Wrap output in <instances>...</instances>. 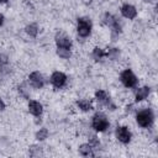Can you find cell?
Wrapping results in <instances>:
<instances>
[{"mask_svg": "<svg viewBox=\"0 0 158 158\" xmlns=\"http://www.w3.org/2000/svg\"><path fill=\"white\" fill-rule=\"evenodd\" d=\"M101 25L107 27L110 30V40L111 42H116L118 41L121 33H122V23L120 21V19L112 14V12H105L101 16Z\"/></svg>", "mask_w": 158, "mask_h": 158, "instance_id": "obj_1", "label": "cell"}, {"mask_svg": "<svg viewBox=\"0 0 158 158\" xmlns=\"http://www.w3.org/2000/svg\"><path fill=\"white\" fill-rule=\"evenodd\" d=\"M135 120L138 127L143 130H152L156 122V112L149 106L137 109L135 112Z\"/></svg>", "mask_w": 158, "mask_h": 158, "instance_id": "obj_2", "label": "cell"}, {"mask_svg": "<svg viewBox=\"0 0 158 158\" xmlns=\"http://www.w3.org/2000/svg\"><path fill=\"white\" fill-rule=\"evenodd\" d=\"M90 128L96 133H104L110 128L109 116L102 111H95L90 118Z\"/></svg>", "mask_w": 158, "mask_h": 158, "instance_id": "obj_3", "label": "cell"}, {"mask_svg": "<svg viewBox=\"0 0 158 158\" xmlns=\"http://www.w3.org/2000/svg\"><path fill=\"white\" fill-rule=\"evenodd\" d=\"M75 32L78 38L86 40L93 33V21L89 16H79L75 21Z\"/></svg>", "mask_w": 158, "mask_h": 158, "instance_id": "obj_4", "label": "cell"}, {"mask_svg": "<svg viewBox=\"0 0 158 158\" xmlns=\"http://www.w3.org/2000/svg\"><path fill=\"white\" fill-rule=\"evenodd\" d=\"M94 101L99 107H104L109 111H115L117 109V105L111 99L110 94L104 89H96L94 93Z\"/></svg>", "mask_w": 158, "mask_h": 158, "instance_id": "obj_5", "label": "cell"}, {"mask_svg": "<svg viewBox=\"0 0 158 158\" xmlns=\"http://www.w3.org/2000/svg\"><path fill=\"white\" fill-rule=\"evenodd\" d=\"M118 80L126 89H135L139 84V79L131 68H125L118 74Z\"/></svg>", "mask_w": 158, "mask_h": 158, "instance_id": "obj_6", "label": "cell"}, {"mask_svg": "<svg viewBox=\"0 0 158 158\" xmlns=\"http://www.w3.org/2000/svg\"><path fill=\"white\" fill-rule=\"evenodd\" d=\"M68 81H69L68 75L62 70H53L49 75V79H48V83L51 84V86L54 90L64 89L68 85Z\"/></svg>", "mask_w": 158, "mask_h": 158, "instance_id": "obj_7", "label": "cell"}, {"mask_svg": "<svg viewBox=\"0 0 158 158\" xmlns=\"http://www.w3.org/2000/svg\"><path fill=\"white\" fill-rule=\"evenodd\" d=\"M27 81L30 84V86L35 90H41L43 89L47 83H48V79L44 77V74L40 70H32L28 77H27Z\"/></svg>", "mask_w": 158, "mask_h": 158, "instance_id": "obj_8", "label": "cell"}, {"mask_svg": "<svg viewBox=\"0 0 158 158\" xmlns=\"http://www.w3.org/2000/svg\"><path fill=\"white\" fill-rule=\"evenodd\" d=\"M114 135H115V138L121 144H130L132 142V138H133L132 131L130 130V127H127L125 125H117L115 127Z\"/></svg>", "mask_w": 158, "mask_h": 158, "instance_id": "obj_9", "label": "cell"}, {"mask_svg": "<svg viewBox=\"0 0 158 158\" xmlns=\"http://www.w3.org/2000/svg\"><path fill=\"white\" fill-rule=\"evenodd\" d=\"M53 40H54L56 48H69V49H73V41H72L70 36L65 31L58 30L54 33Z\"/></svg>", "mask_w": 158, "mask_h": 158, "instance_id": "obj_10", "label": "cell"}, {"mask_svg": "<svg viewBox=\"0 0 158 158\" xmlns=\"http://www.w3.org/2000/svg\"><path fill=\"white\" fill-rule=\"evenodd\" d=\"M133 90H135V93H133V101L136 104H139V102H143V101L148 100V98L151 96V93H152V89H151L149 85L136 86Z\"/></svg>", "mask_w": 158, "mask_h": 158, "instance_id": "obj_11", "label": "cell"}, {"mask_svg": "<svg viewBox=\"0 0 158 158\" xmlns=\"http://www.w3.org/2000/svg\"><path fill=\"white\" fill-rule=\"evenodd\" d=\"M120 14L123 19L126 20H136L137 16H138V10L137 7L133 5V4H130V2H123L121 6H120Z\"/></svg>", "mask_w": 158, "mask_h": 158, "instance_id": "obj_12", "label": "cell"}, {"mask_svg": "<svg viewBox=\"0 0 158 158\" xmlns=\"http://www.w3.org/2000/svg\"><path fill=\"white\" fill-rule=\"evenodd\" d=\"M27 111L33 117H42L44 107H43V104L40 100L30 99V100H27Z\"/></svg>", "mask_w": 158, "mask_h": 158, "instance_id": "obj_13", "label": "cell"}, {"mask_svg": "<svg viewBox=\"0 0 158 158\" xmlns=\"http://www.w3.org/2000/svg\"><path fill=\"white\" fill-rule=\"evenodd\" d=\"M75 107L84 114H89L94 110V100L86 99V98H80L75 100Z\"/></svg>", "mask_w": 158, "mask_h": 158, "instance_id": "obj_14", "label": "cell"}, {"mask_svg": "<svg viewBox=\"0 0 158 158\" xmlns=\"http://www.w3.org/2000/svg\"><path fill=\"white\" fill-rule=\"evenodd\" d=\"M31 86L28 84V81H21L17 84L16 86V91L19 94V96L23 100H30L31 99Z\"/></svg>", "mask_w": 158, "mask_h": 158, "instance_id": "obj_15", "label": "cell"}, {"mask_svg": "<svg viewBox=\"0 0 158 158\" xmlns=\"http://www.w3.org/2000/svg\"><path fill=\"white\" fill-rule=\"evenodd\" d=\"M105 52H106V59H107V60L117 62V60L121 59L122 52H121V48H120V47H116V46H109L107 48H105Z\"/></svg>", "mask_w": 158, "mask_h": 158, "instance_id": "obj_16", "label": "cell"}, {"mask_svg": "<svg viewBox=\"0 0 158 158\" xmlns=\"http://www.w3.org/2000/svg\"><path fill=\"white\" fill-rule=\"evenodd\" d=\"M90 56H91V58H93L94 62H96V63H102V62L106 59V52H105V48L99 47V46H95V47L91 49Z\"/></svg>", "mask_w": 158, "mask_h": 158, "instance_id": "obj_17", "label": "cell"}, {"mask_svg": "<svg viewBox=\"0 0 158 158\" xmlns=\"http://www.w3.org/2000/svg\"><path fill=\"white\" fill-rule=\"evenodd\" d=\"M23 31H25V33H26L27 37H30V38H37L38 37V33H40V26L36 22H28L23 27Z\"/></svg>", "mask_w": 158, "mask_h": 158, "instance_id": "obj_18", "label": "cell"}, {"mask_svg": "<svg viewBox=\"0 0 158 158\" xmlns=\"http://www.w3.org/2000/svg\"><path fill=\"white\" fill-rule=\"evenodd\" d=\"M78 153L81 156V157H95L96 156V152L94 151V148L88 143V142H84V143H80L79 147H78Z\"/></svg>", "mask_w": 158, "mask_h": 158, "instance_id": "obj_19", "label": "cell"}, {"mask_svg": "<svg viewBox=\"0 0 158 158\" xmlns=\"http://www.w3.org/2000/svg\"><path fill=\"white\" fill-rule=\"evenodd\" d=\"M48 137H49V130L47 127H44V126L38 127L37 131L35 132V139L37 142H40V143L41 142H44Z\"/></svg>", "mask_w": 158, "mask_h": 158, "instance_id": "obj_20", "label": "cell"}, {"mask_svg": "<svg viewBox=\"0 0 158 158\" xmlns=\"http://www.w3.org/2000/svg\"><path fill=\"white\" fill-rule=\"evenodd\" d=\"M88 143L94 148L95 152L99 151V149H101V141H100V138H99V136H98L96 132L88 135Z\"/></svg>", "mask_w": 158, "mask_h": 158, "instance_id": "obj_21", "label": "cell"}, {"mask_svg": "<svg viewBox=\"0 0 158 158\" xmlns=\"http://www.w3.org/2000/svg\"><path fill=\"white\" fill-rule=\"evenodd\" d=\"M56 54L63 60H69L73 56V49L69 48H56Z\"/></svg>", "mask_w": 158, "mask_h": 158, "instance_id": "obj_22", "label": "cell"}, {"mask_svg": "<svg viewBox=\"0 0 158 158\" xmlns=\"http://www.w3.org/2000/svg\"><path fill=\"white\" fill-rule=\"evenodd\" d=\"M28 154L30 157H42L44 154L43 152V147L41 144H31L28 147Z\"/></svg>", "mask_w": 158, "mask_h": 158, "instance_id": "obj_23", "label": "cell"}, {"mask_svg": "<svg viewBox=\"0 0 158 158\" xmlns=\"http://www.w3.org/2000/svg\"><path fill=\"white\" fill-rule=\"evenodd\" d=\"M137 104L133 101V102H128L126 106H125V112L126 114H135L136 110H137Z\"/></svg>", "mask_w": 158, "mask_h": 158, "instance_id": "obj_24", "label": "cell"}, {"mask_svg": "<svg viewBox=\"0 0 158 158\" xmlns=\"http://www.w3.org/2000/svg\"><path fill=\"white\" fill-rule=\"evenodd\" d=\"M6 109V104H5V101L0 98V111H4Z\"/></svg>", "mask_w": 158, "mask_h": 158, "instance_id": "obj_25", "label": "cell"}, {"mask_svg": "<svg viewBox=\"0 0 158 158\" xmlns=\"http://www.w3.org/2000/svg\"><path fill=\"white\" fill-rule=\"evenodd\" d=\"M4 22H5V16L2 15V12H0V27L4 25Z\"/></svg>", "mask_w": 158, "mask_h": 158, "instance_id": "obj_26", "label": "cell"}, {"mask_svg": "<svg viewBox=\"0 0 158 158\" xmlns=\"http://www.w3.org/2000/svg\"><path fill=\"white\" fill-rule=\"evenodd\" d=\"M143 2H146V4H154L156 2V0H142Z\"/></svg>", "mask_w": 158, "mask_h": 158, "instance_id": "obj_27", "label": "cell"}, {"mask_svg": "<svg viewBox=\"0 0 158 158\" xmlns=\"http://www.w3.org/2000/svg\"><path fill=\"white\" fill-rule=\"evenodd\" d=\"M9 1L10 0H0V5H6V4H9Z\"/></svg>", "mask_w": 158, "mask_h": 158, "instance_id": "obj_28", "label": "cell"}, {"mask_svg": "<svg viewBox=\"0 0 158 158\" xmlns=\"http://www.w3.org/2000/svg\"><path fill=\"white\" fill-rule=\"evenodd\" d=\"M0 54H1V52H0Z\"/></svg>", "mask_w": 158, "mask_h": 158, "instance_id": "obj_29", "label": "cell"}]
</instances>
